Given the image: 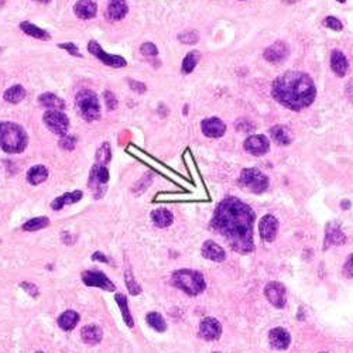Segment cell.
Instances as JSON below:
<instances>
[{"label": "cell", "instance_id": "obj_32", "mask_svg": "<svg viewBox=\"0 0 353 353\" xmlns=\"http://www.w3.org/2000/svg\"><path fill=\"white\" fill-rule=\"evenodd\" d=\"M116 302H118V305L120 306V312H122V315H123V319L124 322L127 324V326H133L135 325V322H133V318H131V314H130L129 311V305H127V298L124 297L123 294H116Z\"/></svg>", "mask_w": 353, "mask_h": 353}, {"label": "cell", "instance_id": "obj_37", "mask_svg": "<svg viewBox=\"0 0 353 353\" xmlns=\"http://www.w3.org/2000/svg\"><path fill=\"white\" fill-rule=\"evenodd\" d=\"M124 278H126V285H127V289H129L130 294L133 295H137L140 294V285L136 282V280L133 278V276H131V273H130L129 270L126 271V274H124Z\"/></svg>", "mask_w": 353, "mask_h": 353}, {"label": "cell", "instance_id": "obj_46", "mask_svg": "<svg viewBox=\"0 0 353 353\" xmlns=\"http://www.w3.org/2000/svg\"><path fill=\"white\" fill-rule=\"evenodd\" d=\"M129 83L130 88L133 89V91H136V92H140V94L146 92V85H144V83L137 82V81H130Z\"/></svg>", "mask_w": 353, "mask_h": 353}, {"label": "cell", "instance_id": "obj_38", "mask_svg": "<svg viewBox=\"0 0 353 353\" xmlns=\"http://www.w3.org/2000/svg\"><path fill=\"white\" fill-rule=\"evenodd\" d=\"M178 40L184 42V44H195L200 40V35H198L196 31H187V33L178 35Z\"/></svg>", "mask_w": 353, "mask_h": 353}, {"label": "cell", "instance_id": "obj_25", "mask_svg": "<svg viewBox=\"0 0 353 353\" xmlns=\"http://www.w3.org/2000/svg\"><path fill=\"white\" fill-rule=\"evenodd\" d=\"M38 102H40V105L44 106V107H47V109H50V111H62V109L65 107L64 100L61 99L59 96H57V95L50 94V92L40 95Z\"/></svg>", "mask_w": 353, "mask_h": 353}, {"label": "cell", "instance_id": "obj_15", "mask_svg": "<svg viewBox=\"0 0 353 353\" xmlns=\"http://www.w3.org/2000/svg\"><path fill=\"white\" fill-rule=\"evenodd\" d=\"M201 129H202V133L206 136V137H212V139H216V137H222L226 131V126L225 123L218 118H209L205 119L202 124H201Z\"/></svg>", "mask_w": 353, "mask_h": 353}, {"label": "cell", "instance_id": "obj_6", "mask_svg": "<svg viewBox=\"0 0 353 353\" xmlns=\"http://www.w3.org/2000/svg\"><path fill=\"white\" fill-rule=\"evenodd\" d=\"M239 183L254 194H263L269 188V178L257 168H245L241 171Z\"/></svg>", "mask_w": 353, "mask_h": 353}, {"label": "cell", "instance_id": "obj_45", "mask_svg": "<svg viewBox=\"0 0 353 353\" xmlns=\"http://www.w3.org/2000/svg\"><path fill=\"white\" fill-rule=\"evenodd\" d=\"M21 287H23V289L26 290L30 295H33V297H37V295H38V290H37V287H35L34 284L23 282V284H21Z\"/></svg>", "mask_w": 353, "mask_h": 353}, {"label": "cell", "instance_id": "obj_11", "mask_svg": "<svg viewBox=\"0 0 353 353\" xmlns=\"http://www.w3.org/2000/svg\"><path fill=\"white\" fill-rule=\"evenodd\" d=\"M269 148H270V143L263 135L250 136L245 140V150L253 156H263L269 151Z\"/></svg>", "mask_w": 353, "mask_h": 353}, {"label": "cell", "instance_id": "obj_4", "mask_svg": "<svg viewBox=\"0 0 353 353\" xmlns=\"http://www.w3.org/2000/svg\"><path fill=\"white\" fill-rule=\"evenodd\" d=\"M171 282L188 295H198L205 290V280L200 271L178 270L172 273Z\"/></svg>", "mask_w": 353, "mask_h": 353}, {"label": "cell", "instance_id": "obj_22", "mask_svg": "<svg viewBox=\"0 0 353 353\" xmlns=\"http://www.w3.org/2000/svg\"><path fill=\"white\" fill-rule=\"evenodd\" d=\"M345 240H346V237L338 225H328L326 236H325V247H328L329 245H342V243H345Z\"/></svg>", "mask_w": 353, "mask_h": 353}, {"label": "cell", "instance_id": "obj_42", "mask_svg": "<svg viewBox=\"0 0 353 353\" xmlns=\"http://www.w3.org/2000/svg\"><path fill=\"white\" fill-rule=\"evenodd\" d=\"M105 100H106V105H107V109H109V111H115V109H116V106H118V100H116V96H115L112 92L106 91Z\"/></svg>", "mask_w": 353, "mask_h": 353}, {"label": "cell", "instance_id": "obj_13", "mask_svg": "<svg viewBox=\"0 0 353 353\" xmlns=\"http://www.w3.org/2000/svg\"><path fill=\"white\" fill-rule=\"evenodd\" d=\"M222 334V326L215 318H205L200 325V335L206 341H215L219 339Z\"/></svg>", "mask_w": 353, "mask_h": 353}, {"label": "cell", "instance_id": "obj_40", "mask_svg": "<svg viewBox=\"0 0 353 353\" xmlns=\"http://www.w3.org/2000/svg\"><path fill=\"white\" fill-rule=\"evenodd\" d=\"M140 53L146 57H156L159 54V50L154 46L153 42H144L140 48Z\"/></svg>", "mask_w": 353, "mask_h": 353}, {"label": "cell", "instance_id": "obj_36", "mask_svg": "<svg viewBox=\"0 0 353 353\" xmlns=\"http://www.w3.org/2000/svg\"><path fill=\"white\" fill-rule=\"evenodd\" d=\"M111 157H112V153H111V147L107 143H103L100 148L98 150V154H96V161L98 164L105 165L111 161Z\"/></svg>", "mask_w": 353, "mask_h": 353}, {"label": "cell", "instance_id": "obj_2", "mask_svg": "<svg viewBox=\"0 0 353 353\" xmlns=\"http://www.w3.org/2000/svg\"><path fill=\"white\" fill-rule=\"evenodd\" d=\"M273 98L291 111H302L311 105L317 89L310 75L304 72L290 71L277 78L271 86Z\"/></svg>", "mask_w": 353, "mask_h": 353}, {"label": "cell", "instance_id": "obj_29", "mask_svg": "<svg viewBox=\"0 0 353 353\" xmlns=\"http://www.w3.org/2000/svg\"><path fill=\"white\" fill-rule=\"evenodd\" d=\"M79 321V315L75 311H65L58 318V325L64 330H71L77 326Z\"/></svg>", "mask_w": 353, "mask_h": 353}, {"label": "cell", "instance_id": "obj_49", "mask_svg": "<svg viewBox=\"0 0 353 353\" xmlns=\"http://www.w3.org/2000/svg\"><path fill=\"white\" fill-rule=\"evenodd\" d=\"M284 3H289V5H291V3H295L297 0H282Z\"/></svg>", "mask_w": 353, "mask_h": 353}, {"label": "cell", "instance_id": "obj_50", "mask_svg": "<svg viewBox=\"0 0 353 353\" xmlns=\"http://www.w3.org/2000/svg\"><path fill=\"white\" fill-rule=\"evenodd\" d=\"M35 2H38V3H48L50 0H35Z\"/></svg>", "mask_w": 353, "mask_h": 353}, {"label": "cell", "instance_id": "obj_34", "mask_svg": "<svg viewBox=\"0 0 353 353\" xmlns=\"http://www.w3.org/2000/svg\"><path fill=\"white\" fill-rule=\"evenodd\" d=\"M50 220L46 216H38V218H33L27 220L26 224L23 225V229L27 230V232H33V230H40L44 229L46 226H48Z\"/></svg>", "mask_w": 353, "mask_h": 353}, {"label": "cell", "instance_id": "obj_5", "mask_svg": "<svg viewBox=\"0 0 353 353\" xmlns=\"http://www.w3.org/2000/svg\"><path fill=\"white\" fill-rule=\"evenodd\" d=\"M75 105L79 115L86 122H95L100 118V105L98 95L91 89H81L75 96Z\"/></svg>", "mask_w": 353, "mask_h": 353}, {"label": "cell", "instance_id": "obj_17", "mask_svg": "<svg viewBox=\"0 0 353 353\" xmlns=\"http://www.w3.org/2000/svg\"><path fill=\"white\" fill-rule=\"evenodd\" d=\"M129 6L126 3V0H111L107 5V10H106V17L111 21H118L127 14Z\"/></svg>", "mask_w": 353, "mask_h": 353}, {"label": "cell", "instance_id": "obj_51", "mask_svg": "<svg viewBox=\"0 0 353 353\" xmlns=\"http://www.w3.org/2000/svg\"><path fill=\"white\" fill-rule=\"evenodd\" d=\"M338 2H342V3H343V2H345V0H338Z\"/></svg>", "mask_w": 353, "mask_h": 353}, {"label": "cell", "instance_id": "obj_53", "mask_svg": "<svg viewBox=\"0 0 353 353\" xmlns=\"http://www.w3.org/2000/svg\"><path fill=\"white\" fill-rule=\"evenodd\" d=\"M213 353H218V352H213Z\"/></svg>", "mask_w": 353, "mask_h": 353}, {"label": "cell", "instance_id": "obj_43", "mask_svg": "<svg viewBox=\"0 0 353 353\" xmlns=\"http://www.w3.org/2000/svg\"><path fill=\"white\" fill-rule=\"evenodd\" d=\"M325 26H326V27H329V29L335 30V31H341V30L343 29L342 23L336 17H326L325 18Z\"/></svg>", "mask_w": 353, "mask_h": 353}, {"label": "cell", "instance_id": "obj_9", "mask_svg": "<svg viewBox=\"0 0 353 353\" xmlns=\"http://www.w3.org/2000/svg\"><path fill=\"white\" fill-rule=\"evenodd\" d=\"M88 50L89 53L92 54V55H95L98 59H100V61L105 65H107V67H112V68H122V67H126V65H127L126 59L122 58V57H119V55H111V54L105 53L96 41L89 42Z\"/></svg>", "mask_w": 353, "mask_h": 353}, {"label": "cell", "instance_id": "obj_44", "mask_svg": "<svg viewBox=\"0 0 353 353\" xmlns=\"http://www.w3.org/2000/svg\"><path fill=\"white\" fill-rule=\"evenodd\" d=\"M343 274L346 277H353V254L347 257L346 263L343 266Z\"/></svg>", "mask_w": 353, "mask_h": 353}, {"label": "cell", "instance_id": "obj_28", "mask_svg": "<svg viewBox=\"0 0 353 353\" xmlns=\"http://www.w3.org/2000/svg\"><path fill=\"white\" fill-rule=\"evenodd\" d=\"M48 176V170L44 165H35L33 168H30L27 172V181L33 185H38V184L44 183Z\"/></svg>", "mask_w": 353, "mask_h": 353}, {"label": "cell", "instance_id": "obj_24", "mask_svg": "<svg viewBox=\"0 0 353 353\" xmlns=\"http://www.w3.org/2000/svg\"><path fill=\"white\" fill-rule=\"evenodd\" d=\"M270 133L271 137L274 139V141H276L277 144H280V146H289L290 143L293 141V133L285 126H274L270 130Z\"/></svg>", "mask_w": 353, "mask_h": 353}, {"label": "cell", "instance_id": "obj_12", "mask_svg": "<svg viewBox=\"0 0 353 353\" xmlns=\"http://www.w3.org/2000/svg\"><path fill=\"white\" fill-rule=\"evenodd\" d=\"M264 294L267 297V300L270 301L276 308H282L285 305V289H284L281 282H269L266 285Z\"/></svg>", "mask_w": 353, "mask_h": 353}, {"label": "cell", "instance_id": "obj_1", "mask_svg": "<svg viewBox=\"0 0 353 353\" xmlns=\"http://www.w3.org/2000/svg\"><path fill=\"white\" fill-rule=\"evenodd\" d=\"M254 212L252 208L237 198L229 196L216 208L212 228L229 241L230 247L237 253L253 252Z\"/></svg>", "mask_w": 353, "mask_h": 353}, {"label": "cell", "instance_id": "obj_41", "mask_svg": "<svg viewBox=\"0 0 353 353\" xmlns=\"http://www.w3.org/2000/svg\"><path fill=\"white\" fill-rule=\"evenodd\" d=\"M59 47L65 48L74 57H82V54L79 53V50H78V47L74 42H62V44H59Z\"/></svg>", "mask_w": 353, "mask_h": 353}, {"label": "cell", "instance_id": "obj_47", "mask_svg": "<svg viewBox=\"0 0 353 353\" xmlns=\"http://www.w3.org/2000/svg\"><path fill=\"white\" fill-rule=\"evenodd\" d=\"M92 259L99 260V261H102V263H107V257H106L103 253H100V252H96V253L92 256Z\"/></svg>", "mask_w": 353, "mask_h": 353}, {"label": "cell", "instance_id": "obj_31", "mask_svg": "<svg viewBox=\"0 0 353 353\" xmlns=\"http://www.w3.org/2000/svg\"><path fill=\"white\" fill-rule=\"evenodd\" d=\"M3 98L9 103H18L26 98V89L21 85H14L12 88H9L3 95Z\"/></svg>", "mask_w": 353, "mask_h": 353}, {"label": "cell", "instance_id": "obj_18", "mask_svg": "<svg viewBox=\"0 0 353 353\" xmlns=\"http://www.w3.org/2000/svg\"><path fill=\"white\" fill-rule=\"evenodd\" d=\"M269 339H270L271 346L274 347V349H278V350L287 349L290 346V342H291L290 334L284 328H274V329H271Z\"/></svg>", "mask_w": 353, "mask_h": 353}, {"label": "cell", "instance_id": "obj_52", "mask_svg": "<svg viewBox=\"0 0 353 353\" xmlns=\"http://www.w3.org/2000/svg\"><path fill=\"white\" fill-rule=\"evenodd\" d=\"M37 353H44V352H37Z\"/></svg>", "mask_w": 353, "mask_h": 353}, {"label": "cell", "instance_id": "obj_16", "mask_svg": "<svg viewBox=\"0 0 353 353\" xmlns=\"http://www.w3.org/2000/svg\"><path fill=\"white\" fill-rule=\"evenodd\" d=\"M278 220L273 215H266L260 222V235L267 241H273L277 236Z\"/></svg>", "mask_w": 353, "mask_h": 353}, {"label": "cell", "instance_id": "obj_10", "mask_svg": "<svg viewBox=\"0 0 353 353\" xmlns=\"http://www.w3.org/2000/svg\"><path fill=\"white\" fill-rule=\"evenodd\" d=\"M82 281L88 287H99L105 291H115L116 289L115 284L102 271H85L82 274Z\"/></svg>", "mask_w": 353, "mask_h": 353}, {"label": "cell", "instance_id": "obj_48", "mask_svg": "<svg viewBox=\"0 0 353 353\" xmlns=\"http://www.w3.org/2000/svg\"><path fill=\"white\" fill-rule=\"evenodd\" d=\"M341 205H342V208H343V209H347V208H349V201H343Z\"/></svg>", "mask_w": 353, "mask_h": 353}, {"label": "cell", "instance_id": "obj_33", "mask_svg": "<svg viewBox=\"0 0 353 353\" xmlns=\"http://www.w3.org/2000/svg\"><path fill=\"white\" fill-rule=\"evenodd\" d=\"M147 324L153 329L159 330V332H164L167 329V324H165L164 318L161 317L159 312H150V314H147Z\"/></svg>", "mask_w": 353, "mask_h": 353}, {"label": "cell", "instance_id": "obj_14", "mask_svg": "<svg viewBox=\"0 0 353 353\" xmlns=\"http://www.w3.org/2000/svg\"><path fill=\"white\" fill-rule=\"evenodd\" d=\"M289 54V46H287L285 42L277 41L269 48H266L264 58L267 59L269 62H271V64H277V62H281V61H284V59L287 58Z\"/></svg>", "mask_w": 353, "mask_h": 353}, {"label": "cell", "instance_id": "obj_7", "mask_svg": "<svg viewBox=\"0 0 353 353\" xmlns=\"http://www.w3.org/2000/svg\"><path fill=\"white\" fill-rule=\"evenodd\" d=\"M109 181V171L105 165L96 164L89 174V181L88 185L89 188L92 189L95 198H100L102 195L105 194L106 191V184Z\"/></svg>", "mask_w": 353, "mask_h": 353}, {"label": "cell", "instance_id": "obj_20", "mask_svg": "<svg viewBox=\"0 0 353 353\" xmlns=\"http://www.w3.org/2000/svg\"><path fill=\"white\" fill-rule=\"evenodd\" d=\"M202 256L205 259L212 260V261H222L226 257L224 249L212 240H208L204 243V246H202Z\"/></svg>", "mask_w": 353, "mask_h": 353}, {"label": "cell", "instance_id": "obj_39", "mask_svg": "<svg viewBox=\"0 0 353 353\" xmlns=\"http://www.w3.org/2000/svg\"><path fill=\"white\" fill-rule=\"evenodd\" d=\"M75 144H77V139L74 136L65 135L62 136V139L59 140V147L64 148V150H74L75 148Z\"/></svg>", "mask_w": 353, "mask_h": 353}, {"label": "cell", "instance_id": "obj_35", "mask_svg": "<svg viewBox=\"0 0 353 353\" xmlns=\"http://www.w3.org/2000/svg\"><path fill=\"white\" fill-rule=\"evenodd\" d=\"M200 58H201V55L198 51H192V53H189L183 61L184 74H191V72L195 70V67H196V64H198Z\"/></svg>", "mask_w": 353, "mask_h": 353}, {"label": "cell", "instance_id": "obj_27", "mask_svg": "<svg viewBox=\"0 0 353 353\" xmlns=\"http://www.w3.org/2000/svg\"><path fill=\"white\" fill-rule=\"evenodd\" d=\"M81 336L85 343L89 345H96L102 341V330L96 325H86L81 330Z\"/></svg>", "mask_w": 353, "mask_h": 353}, {"label": "cell", "instance_id": "obj_19", "mask_svg": "<svg viewBox=\"0 0 353 353\" xmlns=\"http://www.w3.org/2000/svg\"><path fill=\"white\" fill-rule=\"evenodd\" d=\"M96 10H98L96 3L92 2V0H79L77 5L74 6L75 14L79 18H82V20L94 18L96 16Z\"/></svg>", "mask_w": 353, "mask_h": 353}, {"label": "cell", "instance_id": "obj_23", "mask_svg": "<svg viewBox=\"0 0 353 353\" xmlns=\"http://www.w3.org/2000/svg\"><path fill=\"white\" fill-rule=\"evenodd\" d=\"M82 198V191H74V192H68V194H64L58 196L57 200L53 201L51 204V208L54 211H59L62 209L65 205H71V204H75L78 201Z\"/></svg>", "mask_w": 353, "mask_h": 353}, {"label": "cell", "instance_id": "obj_26", "mask_svg": "<svg viewBox=\"0 0 353 353\" xmlns=\"http://www.w3.org/2000/svg\"><path fill=\"white\" fill-rule=\"evenodd\" d=\"M151 220L159 228H167V226H170L172 224L174 216H172V213L168 209L160 208V209H156V211L151 212Z\"/></svg>", "mask_w": 353, "mask_h": 353}, {"label": "cell", "instance_id": "obj_3", "mask_svg": "<svg viewBox=\"0 0 353 353\" xmlns=\"http://www.w3.org/2000/svg\"><path fill=\"white\" fill-rule=\"evenodd\" d=\"M27 146V135L21 126L13 122H0V147L6 153H21Z\"/></svg>", "mask_w": 353, "mask_h": 353}, {"label": "cell", "instance_id": "obj_8", "mask_svg": "<svg viewBox=\"0 0 353 353\" xmlns=\"http://www.w3.org/2000/svg\"><path fill=\"white\" fill-rule=\"evenodd\" d=\"M42 120L48 129L53 133L59 136H65L70 127V119L67 118V115L61 111H48L44 113Z\"/></svg>", "mask_w": 353, "mask_h": 353}, {"label": "cell", "instance_id": "obj_21", "mask_svg": "<svg viewBox=\"0 0 353 353\" xmlns=\"http://www.w3.org/2000/svg\"><path fill=\"white\" fill-rule=\"evenodd\" d=\"M330 68L338 77H345L347 71V59L341 51H334L330 55Z\"/></svg>", "mask_w": 353, "mask_h": 353}, {"label": "cell", "instance_id": "obj_30", "mask_svg": "<svg viewBox=\"0 0 353 353\" xmlns=\"http://www.w3.org/2000/svg\"><path fill=\"white\" fill-rule=\"evenodd\" d=\"M20 29L23 30L24 33L30 37H34V38H38V40H50V34H48L46 30L37 27L34 24H31L30 21H23L20 24Z\"/></svg>", "mask_w": 353, "mask_h": 353}]
</instances>
